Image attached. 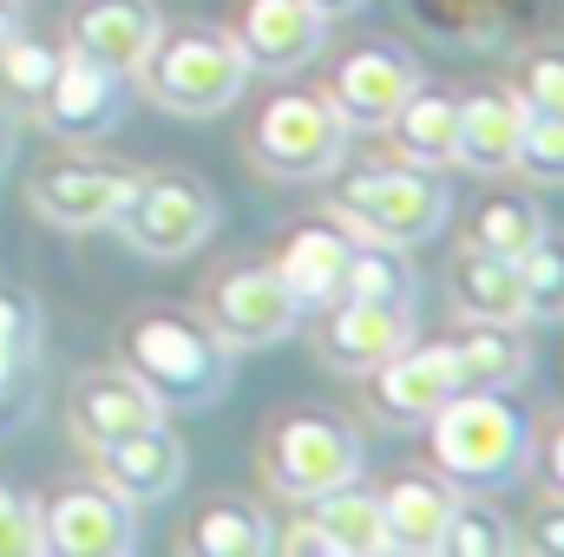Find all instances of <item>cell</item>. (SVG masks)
Listing matches in <instances>:
<instances>
[{"label":"cell","instance_id":"obj_1","mask_svg":"<svg viewBox=\"0 0 564 557\" xmlns=\"http://www.w3.org/2000/svg\"><path fill=\"white\" fill-rule=\"evenodd\" d=\"M119 368L164 414H197V407H217L230 394L237 348L210 321H197L184 308H158V315H139L119 335Z\"/></svg>","mask_w":564,"mask_h":557},{"label":"cell","instance_id":"obj_2","mask_svg":"<svg viewBox=\"0 0 564 557\" xmlns=\"http://www.w3.org/2000/svg\"><path fill=\"white\" fill-rule=\"evenodd\" d=\"M426 446H433L440 479L459 492H499L532 472V419L486 387H459L426 419Z\"/></svg>","mask_w":564,"mask_h":557},{"label":"cell","instance_id":"obj_3","mask_svg":"<svg viewBox=\"0 0 564 557\" xmlns=\"http://www.w3.org/2000/svg\"><path fill=\"white\" fill-rule=\"evenodd\" d=\"M139 79L151 92V106H164L177 119H217V112H230L243 99L250 59L217 26H177V33L158 26L151 53L139 59Z\"/></svg>","mask_w":564,"mask_h":557},{"label":"cell","instance_id":"obj_4","mask_svg":"<svg viewBox=\"0 0 564 557\" xmlns=\"http://www.w3.org/2000/svg\"><path fill=\"white\" fill-rule=\"evenodd\" d=\"M335 217H341L348 237H375V243L414 250V243H433L446 230L453 197H446V184L433 171H421V164H408V171L375 164V171H348L335 184Z\"/></svg>","mask_w":564,"mask_h":557},{"label":"cell","instance_id":"obj_5","mask_svg":"<svg viewBox=\"0 0 564 557\" xmlns=\"http://www.w3.org/2000/svg\"><path fill=\"white\" fill-rule=\"evenodd\" d=\"M112 230H126V243L139 256L171 263V256H191L217 230V197L191 171H151V177H132Z\"/></svg>","mask_w":564,"mask_h":557},{"label":"cell","instance_id":"obj_6","mask_svg":"<svg viewBox=\"0 0 564 557\" xmlns=\"http://www.w3.org/2000/svg\"><path fill=\"white\" fill-rule=\"evenodd\" d=\"M250 151L270 177H328L348 151V125L341 112L322 99V92H282L263 106L257 132H250Z\"/></svg>","mask_w":564,"mask_h":557},{"label":"cell","instance_id":"obj_7","mask_svg":"<svg viewBox=\"0 0 564 557\" xmlns=\"http://www.w3.org/2000/svg\"><path fill=\"white\" fill-rule=\"evenodd\" d=\"M263 466H270L276 492L308 505V499H322V492H335L361 472V439L335 414H289L263 446Z\"/></svg>","mask_w":564,"mask_h":557},{"label":"cell","instance_id":"obj_8","mask_svg":"<svg viewBox=\"0 0 564 557\" xmlns=\"http://www.w3.org/2000/svg\"><path fill=\"white\" fill-rule=\"evenodd\" d=\"M33 112H40V125H46L53 139L99 144L119 125V112H126V73L93 66L86 53H59V66H53V79L40 86Z\"/></svg>","mask_w":564,"mask_h":557},{"label":"cell","instance_id":"obj_9","mask_svg":"<svg viewBox=\"0 0 564 557\" xmlns=\"http://www.w3.org/2000/svg\"><path fill=\"white\" fill-rule=\"evenodd\" d=\"M414 86H421V59H414L408 46L375 40V46H355V53L335 66V79H328L322 99L341 112L348 132H381V125L394 119V106H401Z\"/></svg>","mask_w":564,"mask_h":557},{"label":"cell","instance_id":"obj_10","mask_svg":"<svg viewBox=\"0 0 564 557\" xmlns=\"http://www.w3.org/2000/svg\"><path fill=\"white\" fill-rule=\"evenodd\" d=\"M361 381H368V407L388 419V426H426V419L459 394V368H453V348L446 341L440 348H414L408 341L401 354H388Z\"/></svg>","mask_w":564,"mask_h":557},{"label":"cell","instance_id":"obj_11","mask_svg":"<svg viewBox=\"0 0 564 557\" xmlns=\"http://www.w3.org/2000/svg\"><path fill=\"white\" fill-rule=\"evenodd\" d=\"M237 53L250 59V73H295L322 53L328 40V20L308 7V0H243L237 7V26H230Z\"/></svg>","mask_w":564,"mask_h":557},{"label":"cell","instance_id":"obj_12","mask_svg":"<svg viewBox=\"0 0 564 557\" xmlns=\"http://www.w3.org/2000/svg\"><path fill=\"white\" fill-rule=\"evenodd\" d=\"M302 308L289 302L276 270H237L210 288V328L230 341V348H276L295 335Z\"/></svg>","mask_w":564,"mask_h":557},{"label":"cell","instance_id":"obj_13","mask_svg":"<svg viewBox=\"0 0 564 557\" xmlns=\"http://www.w3.org/2000/svg\"><path fill=\"white\" fill-rule=\"evenodd\" d=\"M40 532H46V551L66 557H126L139 545V518L119 492H59L46 512H40Z\"/></svg>","mask_w":564,"mask_h":557},{"label":"cell","instance_id":"obj_14","mask_svg":"<svg viewBox=\"0 0 564 557\" xmlns=\"http://www.w3.org/2000/svg\"><path fill=\"white\" fill-rule=\"evenodd\" d=\"M322 361L341 374H368L388 354H401L414 341V308H388V302H355L341 295L335 308H322Z\"/></svg>","mask_w":564,"mask_h":557},{"label":"cell","instance_id":"obj_15","mask_svg":"<svg viewBox=\"0 0 564 557\" xmlns=\"http://www.w3.org/2000/svg\"><path fill=\"white\" fill-rule=\"evenodd\" d=\"M308 505L315 512L282 538L289 551H322V557H381L388 551L381 499L375 492H355V479L335 485V492H322V499H308Z\"/></svg>","mask_w":564,"mask_h":557},{"label":"cell","instance_id":"obj_16","mask_svg":"<svg viewBox=\"0 0 564 557\" xmlns=\"http://www.w3.org/2000/svg\"><path fill=\"white\" fill-rule=\"evenodd\" d=\"M132 190V171H99V164H59L33 177V210L53 230H112L119 204Z\"/></svg>","mask_w":564,"mask_h":557},{"label":"cell","instance_id":"obj_17","mask_svg":"<svg viewBox=\"0 0 564 557\" xmlns=\"http://www.w3.org/2000/svg\"><path fill=\"white\" fill-rule=\"evenodd\" d=\"M99 452V479L106 492H119L126 505H151V499H171L184 485V439L164 433V426H139L112 446H93Z\"/></svg>","mask_w":564,"mask_h":557},{"label":"cell","instance_id":"obj_18","mask_svg":"<svg viewBox=\"0 0 564 557\" xmlns=\"http://www.w3.org/2000/svg\"><path fill=\"white\" fill-rule=\"evenodd\" d=\"M158 419H164V407L126 368H93V374L73 381V433L86 446H112V439H126L139 426H158Z\"/></svg>","mask_w":564,"mask_h":557},{"label":"cell","instance_id":"obj_19","mask_svg":"<svg viewBox=\"0 0 564 557\" xmlns=\"http://www.w3.org/2000/svg\"><path fill=\"white\" fill-rule=\"evenodd\" d=\"M348 250H355V237H348L341 223H308V230H295V237H289L276 276H282L289 302H295L302 315H322V308H335V302H341Z\"/></svg>","mask_w":564,"mask_h":557},{"label":"cell","instance_id":"obj_20","mask_svg":"<svg viewBox=\"0 0 564 557\" xmlns=\"http://www.w3.org/2000/svg\"><path fill=\"white\" fill-rule=\"evenodd\" d=\"M151 40H158V13L144 0H93L73 20V53H86L93 66H112V73H139Z\"/></svg>","mask_w":564,"mask_h":557},{"label":"cell","instance_id":"obj_21","mask_svg":"<svg viewBox=\"0 0 564 557\" xmlns=\"http://www.w3.org/2000/svg\"><path fill=\"white\" fill-rule=\"evenodd\" d=\"M453 348L459 387H486V394H512L532 374V341L519 335V321H466Z\"/></svg>","mask_w":564,"mask_h":557},{"label":"cell","instance_id":"obj_22","mask_svg":"<svg viewBox=\"0 0 564 557\" xmlns=\"http://www.w3.org/2000/svg\"><path fill=\"white\" fill-rule=\"evenodd\" d=\"M519 132H525L519 92H473V99H459V144H453V164L486 171V177H492V171H512Z\"/></svg>","mask_w":564,"mask_h":557},{"label":"cell","instance_id":"obj_23","mask_svg":"<svg viewBox=\"0 0 564 557\" xmlns=\"http://www.w3.org/2000/svg\"><path fill=\"white\" fill-rule=\"evenodd\" d=\"M446 295H453V315L459 321H525V295H519V270L506 256H486V250H459L453 270H446Z\"/></svg>","mask_w":564,"mask_h":557},{"label":"cell","instance_id":"obj_24","mask_svg":"<svg viewBox=\"0 0 564 557\" xmlns=\"http://www.w3.org/2000/svg\"><path fill=\"white\" fill-rule=\"evenodd\" d=\"M394 151L408 157V164H421V171H440V164H453V144H459V99H446V92H433V86H414L401 106H394V119L381 125Z\"/></svg>","mask_w":564,"mask_h":557},{"label":"cell","instance_id":"obj_25","mask_svg":"<svg viewBox=\"0 0 564 557\" xmlns=\"http://www.w3.org/2000/svg\"><path fill=\"white\" fill-rule=\"evenodd\" d=\"M453 505H459V485H446V479H394V492L381 499L388 551H440Z\"/></svg>","mask_w":564,"mask_h":557},{"label":"cell","instance_id":"obj_26","mask_svg":"<svg viewBox=\"0 0 564 557\" xmlns=\"http://www.w3.org/2000/svg\"><path fill=\"white\" fill-rule=\"evenodd\" d=\"M191 551L204 557H263L276 551V525L250 505V499H204L191 512Z\"/></svg>","mask_w":564,"mask_h":557},{"label":"cell","instance_id":"obj_27","mask_svg":"<svg viewBox=\"0 0 564 557\" xmlns=\"http://www.w3.org/2000/svg\"><path fill=\"white\" fill-rule=\"evenodd\" d=\"M414 263H408V250H394V243H375V237H355V250H348V276H341V295H355V302H388V308H414Z\"/></svg>","mask_w":564,"mask_h":557},{"label":"cell","instance_id":"obj_28","mask_svg":"<svg viewBox=\"0 0 564 557\" xmlns=\"http://www.w3.org/2000/svg\"><path fill=\"white\" fill-rule=\"evenodd\" d=\"M539 230H545V210H539L532 197H519V190H499V197H486L479 217H473V250L519 263V256L539 243Z\"/></svg>","mask_w":564,"mask_h":557},{"label":"cell","instance_id":"obj_29","mask_svg":"<svg viewBox=\"0 0 564 557\" xmlns=\"http://www.w3.org/2000/svg\"><path fill=\"white\" fill-rule=\"evenodd\" d=\"M512 270L525 295V321H564V230H539V243Z\"/></svg>","mask_w":564,"mask_h":557},{"label":"cell","instance_id":"obj_30","mask_svg":"<svg viewBox=\"0 0 564 557\" xmlns=\"http://www.w3.org/2000/svg\"><path fill=\"white\" fill-rule=\"evenodd\" d=\"M512 545H519L512 525L492 505H473V499H459L453 518H446V532H440V551L446 557H506Z\"/></svg>","mask_w":564,"mask_h":557},{"label":"cell","instance_id":"obj_31","mask_svg":"<svg viewBox=\"0 0 564 557\" xmlns=\"http://www.w3.org/2000/svg\"><path fill=\"white\" fill-rule=\"evenodd\" d=\"M525 177L539 184H564V119L558 112H525V132H519V157H512Z\"/></svg>","mask_w":564,"mask_h":557},{"label":"cell","instance_id":"obj_32","mask_svg":"<svg viewBox=\"0 0 564 557\" xmlns=\"http://www.w3.org/2000/svg\"><path fill=\"white\" fill-rule=\"evenodd\" d=\"M53 66H59V53L46 46V40H26V33H13L7 46H0V86L13 92V99H40V86L53 79Z\"/></svg>","mask_w":564,"mask_h":557},{"label":"cell","instance_id":"obj_33","mask_svg":"<svg viewBox=\"0 0 564 557\" xmlns=\"http://www.w3.org/2000/svg\"><path fill=\"white\" fill-rule=\"evenodd\" d=\"M26 354H33V302L20 288H0V401L13 394V374Z\"/></svg>","mask_w":564,"mask_h":557},{"label":"cell","instance_id":"obj_34","mask_svg":"<svg viewBox=\"0 0 564 557\" xmlns=\"http://www.w3.org/2000/svg\"><path fill=\"white\" fill-rule=\"evenodd\" d=\"M46 532H40V505L0 485V557H40Z\"/></svg>","mask_w":564,"mask_h":557},{"label":"cell","instance_id":"obj_35","mask_svg":"<svg viewBox=\"0 0 564 557\" xmlns=\"http://www.w3.org/2000/svg\"><path fill=\"white\" fill-rule=\"evenodd\" d=\"M519 106L525 112H558L564 119V53H532L519 73Z\"/></svg>","mask_w":564,"mask_h":557},{"label":"cell","instance_id":"obj_36","mask_svg":"<svg viewBox=\"0 0 564 557\" xmlns=\"http://www.w3.org/2000/svg\"><path fill=\"white\" fill-rule=\"evenodd\" d=\"M532 551L564 557V499H552V505H539V512H532Z\"/></svg>","mask_w":564,"mask_h":557},{"label":"cell","instance_id":"obj_37","mask_svg":"<svg viewBox=\"0 0 564 557\" xmlns=\"http://www.w3.org/2000/svg\"><path fill=\"white\" fill-rule=\"evenodd\" d=\"M545 466H552V485H558V499H564V426H558V439H552V452H545Z\"/></svg>","mask_w":564,"mask_h":557},{"label":"cell","instance_id":"obj_38","mask_svg":"<svg viewBox=\"0 0 564 557\" xmlns=\"http://www.w3.org/2000/svg\"><path fill=\"white\" fill-rule=\"evenodd\" d=\"M308 7H315V13H322V20H341V13H355V7H361V0H308Z\"/></svg>","mask_w":564,"mask_h":557},{"label":"cell","instance_id":"obj_39","mask_svg":"<svg viewBox=\"0 0 564 557\" xmlns=\"http://www.w3.org/2000/svg\"><path fill=\"white\" fill-rule=\"evenodd\" d=\"M13 33H20V20H13V13H7V0H0V46H7Z\"/></svg>","mask_w":564,"mask_h":557}]
</instances>
